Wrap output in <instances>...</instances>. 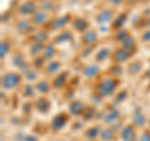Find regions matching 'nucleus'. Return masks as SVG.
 Wrapping results in <instances>:
<instances>
[{"label": "nucleus", "mask_w": 150, "mask_h": 141, "mask_svg": "<svg viewBox=\"0 0 150 141\" xmlns=\"http://www.w3.org/2000/svg\"><path fill=\"white\" fill-rule=\"evenodd\" d=\"M118 85H119V82L115 78H104L98 84L96 92L101 97H109L112 94H115Z\"/></svg>", "instance_id": "f257e3e1"}, {"label": "nucleus", "mask_w": 150, "mask_h": 141, "mask_svg": "<svg viewBox=\"0 0 150 141\" xmlns=\"http://www.w3.org/2000/svg\"><path fill=\"white\" fill-rule=\"evenodd\" d=\"M21 82V75L15 71H8L1 76L3 90H14Z\"/></svg>", "instance_id": "f03ea898"}, {"label": "nucleus", "mask_w": 150, "mask_h": 141, "mask_svg": "<svg viewBox=\"0 0 150 141\" xmlns=\"http://www.w3.org/2000/svg\"><path fill=\"white\" fill-rule=\"evenodd\" d=\"M39 10L35 0H26L18 8V13L21 16H33L34 14Z\"/></svg>", "instance_id": "7ed1b4c3"}, {"label": "nucleus", "mask_w": 150, "mask_h": 141, "mask_svg": "<svg viewBox=\"0 0 150 141\" xmlns=\"http://www.w3.org/2000/svg\"><path fill=\"white\" fill-rule=\"evenodd\" d=\"M112 18H114L112 10H110V9H101L95 15V23L99 25H105L112 21Z\"/></svg>", "instance_id": "20e7f679"}, {"label": "nucleus", "mask_w": 150, "mask_h": 141, "mask_svg": "<svg viewBox=\"0 0 150 141\" xmlns=\"http://www.w3.org/2000/svg\"><path fill=\"white\" fill-rule=\"evenodd\" d=\"M31 23L33 25L35 26H43L44 24H46V23L49 21V13L43 10V9H39L34 15L31 16Z\"/></svg>", "instance_id": "39448f33"}, {"label": "nucleus", "mask_w": 150, "mask_h": 141, "mask_svg": "<svg viewBox=\"0 0 150 141\" xmlns=\"http://www.w3.org/2000/svg\"><path fill=\"white\" fill-rule=\"evenodd\" d=\"M98 39H99V35H98V31L94 29H89L81 34V41L86 46H93L98 41Z\"/></svg>", "instance_id": "423d86ee"}, {"label": "nucleus", "mask_w": 150, "mask_h": 141, "mask_svg": "<svg viewBox=\"0 0 150 141\" xmlns=\"http://www.w3.org/2000/svg\"><path fill=\"white\" fill-rule=\"evenodd\" d=\"M130 56H131V50H128L125 48H120L116 51H114L112 58H114V61L116 64H121V63L128 61V60L130 59Z\"/></svg>", "instance_id": "0eeeda50"}, {"label": "nucleus", "mask_w": 150, "mask_h": 141, "mask_svg": "<svg viewBox=\"0 0 150 141\" xmlns=\"http://www.w3.org/2000/svg\"><path fill=\"white\" fill-rule=\"evenodd\" d=\"M68 120H69V116L67 114H64V112H62V114H58L53 119V121H51V129H53V130L63 129L64 126L67 125Z\"/></svg>", "instance_id": "6e6552de"}, {"label": "nucleus", "mask_w": 150, "mask_h": 141, "mask_svg": "<svg viewBox=\"0 0 150 141\" xmlns=\"http://www.w3.org/2000/svg\"><path fill=\"white\" fill-rule=\"evenodd\" d=\"M44 66H45L46 73L49 75H58L60 69H62V63H60L59 60L51 59V60H48V63H46Z\"/></svg>", "instance_id": "1a4fd4ad"}, {"label": "nucleus", "mask_w": 150, "mask_h": 141, "mask_svg": "<svg viewBox=\"0 0 150 141\" xmlns=\"http://www.w3.org/2000/svg\"><path fill=\"white\" fill-rule=\"evenodd\" d=\"M71 24L74 26V29L76 31H79V32H81V34L90 29V27H89L90 25H89L88 20L84 19V18H75L74 20H71Z\"/></svg>", "instance_id": "9d476101"}, {"label": "nucleus", "mask_w": 150, "mask_h": 141, "mask_svg": "<svg viewBox=\"0 0 150 141\" xmlns=\"http://www.w3.org/2000/svg\"><path fill=\"white\" fill-rule=\"evenodd\" d=\"M70 21V16L69 15H63L59 18H55L53 21L50 23V29L51 30H60Z\"/></svg>", "instance_id": "9b49d317"}, {"label": "nucleus", "mask_w": 150, "mask_h": 141, "mask_svg": "<svg viewBox=\"0 0 150 141\" xmlns=\"http://www.w3.org/2000/svg\"><path fill=\"white\" fill-rule=\"evenodd\" d=\"M33 27V23L31 20H28V19H21V20L16 21L15 24V29L19 34H26L29 32Z\"/></svg>", "instance_id": "f8f14e48"}, {"label": "nucleus", "mask_w": 150, "mask_h": 141, "mask_svg": "<svg viewBox=\"0 0 150 141\" xmlns=\"http://www.w3.org/2000/svg\"><path fill=\"white\" fill-rule=\"evenodd\" d=\"M85 105L83 104V102L80 100H74L71 104L69 105V111H70V114H73V115H81L85 112Z\"/></svg>", "instance_id": "ddd939ff"}, {"label": "nucleus", "mask_w": 150, "mask_h": 141, "mask_svg": "<svg viewBox=\"0 0 150 141\" xmlns=\"http://www.w3.org/2000/svg\"><path fill=\"white\" fill-rule=\"evenodd\" d=\"M135 135H137V133H135V129L133 125H126L125 128L121 130V139H123V141H133Z\"/></svg>", "instance_id": "4468645a"}, {"label": "nucleus", "mask_w": 150, "mask_h": 141, "mask_svg": "<svg viewBox=\"0 0 150 141\" xmlns=\"http://www.w3.org/2000/svg\"><path fill=\"white\" fill-rule=\"evenodd\" d=\"M99 66H98V64H89L86 65L85 68L83 70V75L88 79H93L95 78L98 74H99Z\"/></svg>", "instance_id": "2eb2a0df"}, {"label": "nucleus", "mask_w": 150, "mask_h": 141, "mask_svg": "<svg viewBox=\"0 0 150 141\" xmlns=\"http://www.w3.org/2000/svg\"><path fill=\"white\" fill-rule=\"evenodd\" d=\"M49 39H50V36H49V32L46 30H39L33 35V41H34V43H40V44H44V45L48 43Z\"/></svg>", "instance_id": "dca6fc26"}, {"label": "nucleus", "mask_w": 150, "mask_h": 141, "mask_svg": "<svg viewBox=\"0 0 150 141\" xmlns=\"http://www.w3.org/2000/svg\"><path fill=\"white\" fill-rule=\"evenodd\" d=\"M73 37V34L70 30H62L58 35L55 36L54 39V44H63V43H67L70 39Z\"/></svg>", "instance_id": "f3484780"}, {"label": "nucleus", "mask_w": 150, "mask_h": 141, "mask_svg": "<svg viewBox=\"0 0 150 141\" xmlns=\"http://www.w3.org/2000/svg\"><path fill=\"white\" fill-rule=\"evenodd\" d=\"M56 53V49H55V44L54 43H49L44 46V50H43V58L45 60H51L55 56Z\"/></svg>", "instance_id": "a211bd4d"}, {"label": "nucleus", "mask_w": 150, "mask_h": 141, "mask_svg": "<svg viewBox=\"0 0 150 141\" xmlns=\"http://www.w3.org/2000/svg\"><path fill=\"white\" fill-rule=\"evenodd\" d=\"M35 90L38 92H40V94H48L50 91V89H51V85H50V82L49 81H46V80H39L35 85Z\"/></svg>", "instance_id": "6ab92c4d"}, {"label": "nucleus", "mask_w": 150, "mask_h": 141, "mask_svg": "<svg viewBox=\"0 0 150 141\" xmlns=\"http://www.w3.org/2000/svg\"><path fill=\"white\" fill-rule=\"evenodd\" d=\"M35 107H36V110L40 112H48V110L50 109V102L48 99L40 97L39 100L35 102Z\"/></svg>", "instance_id": "aec40b11"}, {"label": "nucleus", "mask_w": 150, "mask_h": 141, "mask_svg": "<svg viewBox=\"0 0 150 141\" xmlns=\"http://www.w3.org/2000/svg\"><path fill=\"white\" fill-rule=\"evenodd\" d=\"M110 56V50L108 48H101L99 49L98 51H95V54H94V58L98 63H103L105 59H108Z\"/></svg>", "instance_id": "412c9836"}, {"label": "nucleus", "mask_w": 150, "mask_h": 141, "mask_svg": "<svg viewBox=\"0 0 150 141\" xmlns=\"http://www.w3.org/2000/svg\"><path fill=\"white\" fill-rule=\"evenodd\" d=\"M67 79H68V73H59L58 75L55 76V79H54V86L55 87H58V89H60V87H63L64 86V84L67 82Z\"/></svg>", "instance_id": "4be33fe9"}, {"label": "nucleus", "mask_w": 150, "mask_h": 141, "mask_svg": "<svg viewBox=\"0 0 150 141\" xmlns=\"http://www.w3.org/2000/svg\"><path fill=\"white\" fill-rule=\"evenodd\" d=\"M119 116H120V112L118 110H111L109 111L108 114L104 116V121L106 124H112V123H116L119 120Z\"/></svg>", "instance_id": "5701e85b"}, {"label": "nucleus", "mask_w": 150, "mask_h": 141, "mask_svg": "<svg viewBox=\"0 0 150 141\" xmlns=\"http://www.w3.org/2000/svg\"><path fill=\"white\" fill-rule=\"evenodd\" d=\"M126 18H128V15H126L125 13L118 15L114 19V21H112V27H114V29H121L123 25L125 24V21H126Z\"/></svg>", "instance_id": "b1692460"}, {"label": "nucleus", "mask_w": 150, "mask_h": 141, "mask_svg": "<svg viewBox=\"0 0 150 141\" xmlns=\"http://www.w3.org/2000/svg\"><path fill=\"white\" fill-rule=\"evenodd\" d=\"M120 43H121V48H125L128 50H133L134 46L137 45V43H135V39L131 35H128L123 41H120Z\"/></svg>", "instance_id": "393cba45"}, {"label": "nucleus", "mask_w": 150, "mask_h": 141, "mask_svg": "<svg viewBox=\"0 0 150 141\" xmlns=\"http://www.w3.org/2000/svg\"><path fill=\"white\" fill-rule=\"evenodd\" d=\"M11 49V45H10V41L8 40H3L1 44H0V55H1V60L5 59V56L9 54V51Z\"/></svg>", "instance_id": "a878e982"}, {"label": "nucleus", "mask_w": 150, "mask_h": 141, "mask_svg": "<svg viewBox=\"0 0 150 141\" xmlns=\"http://www.w3.org/2000/svg\"><path fill=\"white\" fill-rule=\"evenodd\" d=\"M142 69H143V63L140 61V60H137V61H134V63H131V65L129 66V74L131 75H137L139 74L140 71H142Z\"/></svg>", "instance_id": "bb28decb"}, {"label": "nucleus", "mask_w": 150, "mask_h": 141, "mask_svg": "<svg viewBox=\"0 0 150 141\" xmlns=\"http://www.w3.org/2000/svg\"><path fill=\"white\" fill-rule=\"evenodd\" d=\"M133 123L134 125L137 126H144L145 123H146V117H145V115L143 114V112H137V114L134 115V119H133Z\"/></svg>", "instance_id": "cd10ccee"}, {"label": "nucleus", "mask_w": 150, "mask_h": 141, "mask_svg": "<svg viewBox=\"0 0 150 141\" xmlns=\"http://www.w3.org/2000/svg\"><path fill=\"white\" fill-rule=\"evenodd\" d=\"M44 44H40V43H34L33 41V44H31V46H30V49H29V51H30V54L31 55H38V54H40V53H43V50H44Z\"/></svg>", "instance_id": "c85d7f7f"}, {"label": "nucleus", "mask_w": 150, "mask_h": 141, "mask_svg": "<svg viewBox=\"0 0 150 141\" xmlns=\"http://www.w3.org/2000/svg\"><path fill=\"white\" fill-rule=\"evenodd\" d=\"M100 137L103 140H105V141H110L112 137H114V131H112L111 129H104V130H101L100 131Z\"/></svg>", "instance_id": "c756f323"}, {"label": "nucleus", "mask_w": 150, "mask_h": 141, "mask_svg": "<svg viewBox=\"0 0 150 141\" xmlns=\"http://www.w3.org/2000/svg\"><path fill=\"white\" fill-rule=\"evenodd\" d=\"M14 61H13V65H15V66L18 69H20L23 65L25 64V59H24V56H23V54H15V56H14Z\"/></svg>", "instance_id": "7c9ffc66"}, {"label": "nucleus", "mask_w": 150, "mask_h": 141, "mask_svg": "<svg viewBox=\"0 0 150 141\" xmlns=\"http://www.w3.org/2000/svg\"><path fill=\"white\" fill-rule=\"evenodd\" d=\"M25 79L28 80V81H30V82H33V81H36L38 80V73H36V70H29L26 74H25Z\"/></svg>", "instance_id": "2f4dec72"}, {"label": "nucleus", "mask_w": 150, "mask_h": 141, "mask_svg": "<svg viewBox=\"0 0 150 141\" xmlns=\"http://www.w3.org/2000/svg\"><path fill=\"white\" fill-rule=\"evenodd\" d=\"M55 5H54V1H51V0H44L43 3H41V8H43V10L50 13V10L53 9Z\"/></svg>", "instance_id": "473e14b6"}, {"label": "nucleus", "mask_w": 150, "mask_h": 141, "mask_svg": "<svg viewBox=\"0 0 150 141\" xmlns=\"http://www.w3.org/2000/svg\"><path fill=\"white\" fill-rule=\"evenodd\" d=\"M142 41L143 43H150V29H146L142 34Z\"/></svg>", "instance_id": "72a5a7b5"}, {"label": "nucleus", "mask_w": 150, "mask_h": 141, "mask_svg": "<svg viewBox=\"0 0 150 141\" xmlns=\"http://www.w3.org/2000/svg\"><path fill=\"white\" fill-rule=\"evenodd\" d=\"M126 1V0H108V3L112 6H120Z\"/></svg>", "instance_id": "f704fd0d"}, {"label": "nucleus", "mask_w": 150, "mask_h": 141, "mask_svg": "<svg viewBox=\"0 0 150 141\" xmlns=\"http://www.w3.org/2000/svg\"><path fill=\"white\" fill-rule=\"evenodd\" d=\"M140 141H150V131L149 130H144V133L142 134Z\"/></svg>", "instance_id": "c9c22d12"}, {"label": "nucleus", "mask_w": 150, "mask_h": 141, "mask_svg": "<svg viewBox=\"0 0 150 141\" xmlns=\"http://www.w3.org/2000/svg\"><path fill=\"white\" fill-rule=\"evenodd\" d=\"M126 96H128V91H126V90H121L118 95H116V97H118V100H119L118 102H121V100H124Z\"/></svg>", "instance_id": "e433bc0d"}, {"label": "nucleus", "mask_w": 150, "mask_h": 141, "mask_svg": "<svg viewBox=\"0 0 150 141\" xmlns=\"http://www.w3.org/2000/svg\"><path fill=\"white\" fill-rule=\"evenodd\" d=\"M126 1H128L129 4H135V3L138 1V0H126Z\"/></svg>", "instance_id": "4c0bfd02"}, {"label": "nucleus", "mask_w": 150, "mask_h": 141, "mask_svg": "<svg viewBox=\"0 0 150 141\" xmlns=\"http://www.w3.org/2000/svg\"><path fill=\"white\" fill-rule=\"evenodd\" d=\"M146 26H150V18L148 19V23H146Z\"/></svg>", "instance_id": "58836bf2"}, {"label": "nucleus", "mask_w": 150, "mask_h": 141, "mask_svg": "<svg viewBox=\"0 0 150 141\" xmlns=\"http://www.w3.org/2000/svg\"><path fill=\"white\" fill-rule=\"evenodd\" d=\"M88 141H93V140H88Z\"/></svg>", "instance_id": "ea45409f"}]
</instances>
